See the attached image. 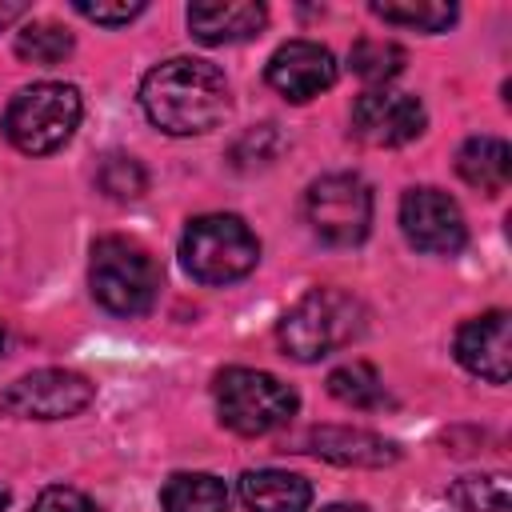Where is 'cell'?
Wrapping results in <instances>:
<instances>
[{"instance_id": "obj_1", "label": "cell", "mask_w": 512, "mask_h": 512, "mask_svg": "<svg viewBox=\"0 0 512 512\" xmlns=\"http://www.w3.org/2000/svg\"><path fill=\"white\" fill-rule=\"evenodd\" d=\"M140 108L168 136H200L224 124L232 96L216 64L196 56H172L140 80Z\"/></svg>"}, {"instance_id": "obj_2", "label": "cell", "mask_w": 512, "mask_h": 512, "mask_svg": "<svg viewBox=\"0 0 512 512\" xmlns=\"http://www.w3.org/2000/svg\"><path fill=\"white\" fill-rule=\"evenodd\" d=\"M360 332H364V304L352 292L312 288L280 316L276 340H280L284 356L312 364V360H324L328 352L352 344Z\"/></svg>"}, {"instance_id": "obj_3", "label": "cell", "mask_w": 512, "mask_h": 512, "mask_svg": "<svg viewBox=\"0 0 512 512\" xmlns=\"http://www.w3.org/2000/svg\"><path fill=\"white\" fill-rule=\"evenodd\" d=\"M88 284H92V296L108 312L144 316V312H152V304L160 296V264L144 244H136L128 236H100L92 244Z\"/></svg>"}, {"instance_id": "obj_4", "label": "cell", "mask_w": 512, "mask_h": 512, "mask_svg": "<svg viewBox=\"0 0 512 512\" xmlns=\"http://www.w3.org/2000/svg\"><path fill=\"white\" fill-rule=\"evenodd\" d=\"M80 112H84V100L72 84L40 80L12 96L4 112V136L24 156H48L72 140Z\"/></svg>"}, {"instance_id": "obj_5", "label": "cell", "mask_w": 512, "mask_h": 512, "mask_svg": "<svg viewBox=\"0 0 512 512\" xmlns=\"http://www.w3.org/2000/svg\"><path fill=\"white\" fill-rule=\"evenodd\" d=\"M180 260H184L188 276L200 284H232L256 268L260 240L240 216L208 212V216L188 220V228L180 236Z\"/></svg>"}, {"instance_id": "obj_6", "label": "cell", "mask_w": 512, "mask_h": 512, "mask_svg": "<svg viewBox=\"0 0 512 512\" xmlns=\"http://www.w3.org/2000/svg\"><path fill=\"white\" fill-rule=\"evenodd\" d=\"M212 392H216L220 424L232 428L236 436L276 432L300 408V396L280 376L260 372V368H224L216 376V388Z\"/></svg>"}, {"instance_id": "obj_7", "label": "cell", "mask_w": 512, "mask_h": 512, "mask_svg": "<svg viewBox=\"0 0 512 512\" xmlns=\"http://www.w3.org/2000/svg\"><path fill=\"white\" fill-rule=\"evenodd\" d=\"M304 216L332 248H352L372 228V192L356 172H328L308 184Z\"/></svg>"}, {"instance_id": "obj_8", "label": "cell", "mask_w": 512, "mask_h": 512, "mask_svg": "<svg viewBox=\"0 0 512 512\" xmlns=\"http://www.w3.org/2000/svg\"><path fill=\"white\" fill-rule=\"evenodd\" d=\"M96 400V384L72 368H36L0 392V412L20 420H68Z\"/></svg>"}, {"instance_id": "obj_9", "label": "cell", "mask_w": 512, "mask_h": 512, "mask_svg": "<svg viewBox=\"0 0 512 512\" xmlns=\"http://www.w3.org/2000/svg\"><path fill=\"white\" fill-rule=\"evenodd\" d=\"M400 228L416 252L456 256L468 244V224L460 204L440 188H408L400 196Z\"/></svg>"}, {"instance_id": "obj_10", "label": "cell", "mask_w": 512, "mask_h": 512, "mask_svg": "<svg viewBox=\"0 0 512 512\" xmlns=\"http://www.w3.org/2000/svg\"><path fill=\"white\" fill-rule=\"evenodd\" d=\"M424 132V104L412 92L372 88L352 104V136L368 148H400Z\"/></svg>"}, {"instance_id": "obj_11", "label": "cell", "mask_w": 512, "mask_h": 512, "mask_svg": "<svg viewBox=\"0 0 512 512\" xmlns=\"http://www.w3.org/2000/svg\"><path fill=\"white\" fill-rule=\"evenodd\" d=\"M264 80L284 100L304 104L336 84V56L316 40H288L268 56Z\"/></svg>"}, {"instance_id": "obj_12", "label": "cell", "mask_w": 512, "mask_h": 512, "mask_svg": "<svg viewBox=\"0 0 512 512\" xmlns=\"http://www.w3.org/2000/svg\"><path fill=\"white\" fill-rule=\"evenodd\" d=\"M452 348L472 376L488 384H504L512 376V316L504 308H492L484 316L464 320Z\"/></svg>"}, {"instance_id": "obj_13", "label": "cell", "mask_w": 512, "mask_h": 512, "mask_svg": "<svg viewBox=\"0 0 512 512\" xmlns=\"http://www.w3.org/2000/svg\"><path fill=\"white\" fill-rule=\"evenodd\" d=\"M296 452H312L328 464L340 468H388L400 460V448L368 428H348V424H320L308 428L296 440Z\"/></svg>"}, {"instance_id": "obj_14", "label": "cell", "mask_w": 512, "mask_h": 512, "mask_svg": "<svg viewBox=\"0 0 512 512\" xmlns=\"http://www.w3.org/2000/svg\"><path fill=\"white\" fill-rule=\"evenodd\" d=\"M268 24V8L256 0H200L188 4V28L200 44H240Z\"/></svg>"}, {"instance_id": "obj_15", "label": "cell", "mask_w": 512, "mask_h": 512, "mask_svg": "<svg viewBox=\"0 0 512 512\" xmlns=\"http://www.w3.org/2000/svg\"><path fill=\"white\" fill-rule=\"evenodd\" d=\"M240 500L248 512H304L312 504V484L296 472L256 468L240 476Z\"/></svg>"}, {"instance_id": "obj_16", "label": "cell", "mask_w": 512, "mask_h": 512, "mask_svg": "<svg viewBox=\"0 0 512 512\" xmlns=\"http://www.w3.org/2000/svg\"><path fill=\"white\" fill-rule=\"evenodd\" d=\"M456 172L464 184H472L484 196H496L508 188L512 176V148L500 136H468L456 152Z\"/></svg>"}, {"instance_id": "obj_17", "label": "cell", "mask_w": 512, "mask_h": 512, "mask_svg": "<svg viewBox=\"0 0 512 512\" xmlns=\"http://www.w3.org/2000/svg\"><path fill=\"white\" fill-rule=\"evenodd\" d=\"M164 512H228V488L212 472H176L160 488Z\"/></svg>"}, {"instance_id": "obj_18", "label": "cell", "mask_w": 512, "mask_h": 512, "mask_svg": "<svg viewBox=\"0 0 512 512\" xmlns=\"http://www.w3.org/2000/svg\"><path fill=\"white\" fill-rule=\"evenodd\" d=\"M328 392L348 408H380V404H388L380 372L372 364H364V360H348V364L332 368L328 372Z\"/></svg>"}, {"instance_id": "obj_19", "label": "cell", "mask_w": 512, "mask_h": 512, "mask_svg": "<svg viewBox=\"0 0 512 512\" xmlns=\"http://www.w3.org/2000/svg\"><path fill=\"white\" fill-rule=\"evenodd\" d=\"M16 56L28 60V64H60L72 56V32L64 24H52V20H32L16 32Z\"/></svg>"}, {"instance_id": "obj_20", "label": "cell", "mask_w": 512, "mask_h": 512, "mask_svg": "<svg viewBox=\"0 0 512 512\" xmlns=\"http://www.w3.org/2000/svg\"><path fill=\"white\" fill-rule=\"evenodd\" d=\"M404 48L396 44V40H372V36H364V40H356L352 44V52H348V64H352V72L364 80V84H388V80H396L400 72H404Z\"/></svg>"}, {"instance_id": "obj_21", "label": "cell", "mask_w": 512, "mask_h": 512, "mask_svg": "<svg viewBox=\"0 0 512 512\" xmlns=\"http://www.w3.org/2000/svg\"><path fill=\"white\" fill-rule=\"evenodd\" d=\"M372 12L384 24H400V28H416V32H444L456 20V4H436V0H372Z\"/></svg>"}, {"instance_id": "obj_22", "label": "cell", "mask_w": 512, "mask_h": 512, "mask_svg": "<svg viewBox=\"0 0 512 512\" xmlns=\"http://www.w3.org/2000/svg\"><path fill=\"white\" fill-rule=\"evenodd\" d=\"M452 504L460 512H512V492H508V476L488 472V476H460L452 484Z\"/></svg>"}, {"instance_id": "obj_23", "label": "cell", "mask_w": 512, "mask_h": 512, "mask_svg": "<svg viewBox=\"0 0 512 512\" xmlns=\"http://www.w3.org/2000/svg\"><path fill=\"white\" fill-rule=\"evenodd\" d=\"M96 184L112 200H136V196L148 192V172H144V164L136 156L112 152V156H104V164L96 172Z\"/></svg>"}, {"instance_id": "obj_24", "label": "cell", "mask_w": 512, "mask_h": 512, "mask_svg": "<svg viewBox=\"0 0 512 512\" xmlns=\"http://www.w3.org/2000/svg\"><path fill=\"white\" fill-rule=\"evenodd\" d=\"M84 20H92V24H104V28H120V24H132L136 16H144L148 12V4L144 0H76L72 4Z\"/></svg>"}, {"instance_id": "obj_25", "label": "cell", "mask_w": 512, "mask_h": 512, "mask_svg": "<svg viewBox=\"0 0 512 512\" xmlns=\"http://www.w3.org/2000/svg\"><path fill=\"white\" fill-rule=\"evenodd\" d=\"M32 512H100L96 500H88L80 488H64V484H52L36 496Z\"/></svg>"}, {"instance_id": "obj_26", "label": "cell", "mask_w": 512, "mask_h": 512, "mask_svg": "<svg viewBox=\"0 0 512 512\" xmlns=\"http://www.w3.org/2000/svg\"><path fill=\"white\" fill-rule=\"evenodd\" d=\"M24 12H28V4H24V0H0V32H4L8 24H16Z\"/></svg>"}, {"instance_id": "obj_27", "label": "cell", "mask_w": 512, "mask_h": 512, "mask_svg": "<svg viewBox=\"0 0 512 512\" xmlns=\"http://www.w3.org/2000/svg\"><path fill=\"white\" fill-rule=\"evenodd\" d=\"M320 512H368L364 504H328V508H320Z\"/></svg>"}, {"instance_id": "obj_28", "label": "cell", "mask_w": 512, "mask_h": 512, "mask_svg": "<svg viewBox=\"0 0 512 512\" xmlns=\"http://www.w3.org/2000/svg\"><path fill=\"white\" fill-rule=\"evenodd\" d=\"M8 500H12V492H8V488H4V484H0V512H4V508H8Z\"/></svg>"}, {"instance_id": "obj_29", "label": "cell", "mask_w": 512, "mask_h": 512, "mask_svg": "<svg viewBox=\"0 0 512 512\" xmlns=\"http://www.w3.org/2000/svg\"><path fill=\"white\" fill-rule=\"evenodd\" d=\"M4 348H8V332H4V324H0V356H4Z\"/></svg>"}]
</instances>
